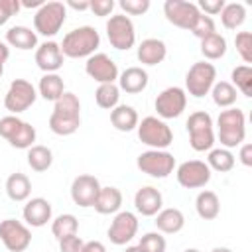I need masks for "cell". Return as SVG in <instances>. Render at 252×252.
Returning a JSON list of instances; mask_svg holds the SVG:
<instances>
[{
    "instance_id": "cell-46",
    "label": "cell",
    "mask_w": 252,
    "mask_h": 252,
    "mask_svg": "<svg viewBox=\"0 0 252 252\" xmlns=\"http://www.w3.org/2000/svg\"><path fill=\"white\" fill-rule=\"evenodd\" d=\"M197 8H199L201 14L205 12L207 16H217L224 8V0H199Z\"/></svg>"
},
{
    "instance_id": "cell-3",
    "label": "cell",
    "mask_w": 252,
    "mask_h": 252,
    "mask_svg": "<svg viewBox=\"0 0 252 252\" xmlns=\"http://www.w3.org/2000/svg\"><path fill=\"white\" fill-rule=\"evenodd\" d=\"M217 128L220 146L226 150L236 148L246 138V116L240 108H224L217 118Z\"/></svg>"
},
{
    "instance_id": "cell-9",
    "label": "cell",
    "mask_w": 252,
    "mask_h": 252,
    "mask_svg": "<svg viewBox=\"0 0 252 252\" xmlns=\"http://www.w3.org/2000/svg\"><path fill=\"white\" fill-rule=\"evenodd\" d=\"M136 165L142 173H146L150 177H156V179H163L169 173H173L175 158L167 150H148V152H142L138 156Z\"/></svg>"
},
{
    "instance_id": "cell-22",
    "label": "cell",
    "mask_w": 252,
    "mask_h": 252,
    "mask_svg": "<svg viewBox=\"0 0 252 252\" xmlns=\"http://www.w3.org/2000/svg\"><path fill=\"white\" fill-rule=\"evenodd\" d=\"M136 55H138V61L142 63V65H158V63H161L163 59H165V55H167V47H165V43L161 41V39H158V37H146V39H142V43L138 45V51H136Z\"/></svg>"
},
{
    "instance_id": "cell-17",
    "label": "cell",
    "mask_w": 252,
    "mask_h": 252,
    "mask_svg": "<svg viewBox=\"0 0 252 252\" xmlns=\"http://www.w3.org/2000/svg\"><path fill=\"white\" fill-rule=\"evenodd\" d=\"M85 71L98 85L114 83V81H118V75H120L118 73V65L106 53H94V55H91L87 59V63H85Z\"/></svg>"
},
{
    "instance_id": "cell-25",
    "label": "cell",
    "mask_w": 252,
    "mask_h": 252,
    "mask_svg": "<svg viewBox=\"0 0 252 252\" xmlns=\"http://www.w3.org/2000/svg\"><path fill=\"white\" fill-rule=\"evenodd\" d=\"M94 211L98 215H116L122 207V191L118 187H100V193L94 201Z\"/></svg>"
},
{
    "instance_id": "cell-12",
    "label": "cell",
    "mask_w": 252,
    "mask_h": 252,
    "mask_svg": "<svg viewBox=\"0 0 252 252\" xmlns=\"http://www.w3.org/2000/svg\"><path fill=\"white\" fill-rule=\"evenodd\" d=\"M156 112L161 120L177 118L187 106V93L181 87H167L156 96Z\"/></svg>"
},
{
    "instance_id": "cell-2",
    "label": "cell",
    "mask_w": 252,
    "mask_h": 252,
    "mask_svg": "<svg viewBox=\"0 0 252 252\" xmlns=\"http://www.w3.org/2000/svg\"><path fill=\"white\" fill-rule=\"evenodd\" d=\"M98 45H100V35L93 26H81L71 30L59 43L63 57H71V59H81V57L89 59L91 55H94Z\"/></svg>"
},
{
    "instance_id": "cell-52",
    "label": "cell",
    "mask_w": 252,
    "mask_h": 252,
    "mask_svg": "<svg viewBox=\"0 0 252 252\" xmlns=\"http://www.w3.org/2000/svg\"><path fill=\"white\" fill-rule=\"evenodd\" d=\"M211 252H232L230 248H226V246H215Z\"/></svg>"
},
{
    "instance_id": "cell-53",
    "label": "cell",
    "mask_w": 252,
    "mask_h": 252,
    "mask_svg": "<svg viewBox=\"0 0 252 252\" xmlns=\"http://www.w3.org/2000/svg\"><path fill=\"white\" fill-rule=\"evenodd\" d=\"M4 75V61H0V77Z\"/></svg>"
},
{
    "instance_id": "cell-32",
    "label": "cell",
    "mask_w": 252,
    "mask_h": 252,
    "mask_svg": "<svg viewBox=\"0 0 252 252\" xmlns=\"http://www.w3.org/2000/svg\"><path fill=\"white\" fill-rule=\"evenodd\" d=\"M211 96H213V102L219 108H232L236 98H238V91L228 81H219V83L213 85Z\"/></svg>"
},
{
    "instance_id": "cell-18",
    "label": "cell",
    "mask_w": 252,
    "mask_h": 252,
    "mask_svg": "<svg viewBox=\"0 0 252 252\" xmlns=\"http://www.w3.org/2000/svg\"><path fill=\"white\" fill-rule=\"evenodd\" d=\"M100 181L94 177V175H89V173H83V175H77L71 183V199L75 205L87 209V207H93L98 193H100Z\"/></svg>"
},
{
    "instance_id": "cell-33",
    "label": "cell",
    "mask_w": 252,
    "mask_h": 252,
    "mask_svg": "<svg viewBox=\"0 0 252 252\" xmlns=\"http://www.w3.org/2000/svg\"><path fill=\"white\" fill-rule=\"evenodd\" d=\"M246 20V8L240 2H230L224 4V8L220 10V22L226 30H236L244 24Z\"/></svg>"
},
{
    "instance_id": "cell-23",
    "label": "cell",
    "mask_w": 252,
    "mask_h": 252,
    "mask_svg": "<svg viewBox=\"0 0 252 252\" xmlns=\"http://www.w3.org/2000/svg\"><path fill=\"white\" fill-rule=\"evenodd\" d=\"M148 73L142 67H126L118 75V89L128 93V94H138L148 87Z\"/></svg>"
},
{
    "instance_id": "cell-20",
    "label": "cell",
    "mask_w": 252,
    "mask_h": 252,
    "mask_svg": "<svg viewBox=\"0 0 252 252\" xmlns=\"http://www.w3.org/2000/svg\"><path fill=\"white\" fill-rule=\"evenodd\" d=\"M35 65L43 73H57L63 67V53L57 41H43L35 47Z\"/></svg>"
},
{
    "instance_id": "cell-16",
    "label": "cell",
    "mask_w": 252,
    "mask_h": 252,
    "mask_svg": "<svg viewBox=\"0 0 252 252\" xmlns=\"http://www.w3.org/2000/svg\"><path fill=\"white\" fill-rule=\"evenodd\" d=\"M138 232V217L130 211H118L108 226V240L116 246L128 244Z\"/></svg>"
},
{
    "instance_id": "cell-38",
    "label": "cell",
    "mask_w": 252,
    "mask_h": 252,
    "mask_svg": "<svg viewBox=\"0 0 252 252\" xmlns=\"http://www.w3.org/2000/svg\"><path fill=\"white\" fill-rule=\"evenodd\" d=\"M232 87L240 91L244 96H252V67L250 65H238L230 73Z\"/></svg>"
},
{
    "instance_id": "cell-24",
    "label": "cell",
    "mask_w": 252,
    "mask_h": 252,
    "mask_svg": "<svg viewBox=\"0 0 252 252\" xmlns=\"http://www.w3.org/2000/svg\"><path fill=\"white\" fill-rule=\"evenodd\" d=\"M154 222L158 226V232L177 234L185 226V215L179 209H175V207H167V209H161L156 215V220Z\"/></svg>"
},
{
    "instance_id": "cell-13",
    "label": "cell",
    "mask_w": 252,
    "mask_h": 252,
    "mask_svg": "<svg viewBox=\"0 0 252 252\" xmlns=\"http://www.w3.org/2000/svg\"><path fill=\"white\" fill-rule=\"evenodd\" d=\"M0 240L10 252H24L32 244V230L16 219L0 220Z\"/></svg>"
},
{
    "instance_id": "cell-8",
    "label": "cell",
    "mask_w": 252,
    "mask_h": 252,
    "mask_svg": "<svg viewBox=\"0 0 252 252\" xmlns=\"http://www.w3.org/2000/svg\"><path fill=\"white\" fill-rule=\"evenodd\" d=\"M215 83H217V69L209 61L193 63L185 75V89L195 98H203L205 94H209Z\"/></svg>"
},
{
    "instance_id": "cell-4",
    "label": "cell",
    "mask_w": 252,
    "mask_h": 252,
    "mask_svg": "<svg viewBox=\"0 0 252 252\" xmlns=\"http://www.w3.org/2000/svg\"><path fill=\"white\" fill-rule=\"evenodd\" d=\"M187 132H189V144L195 152H209L215 144V130H213V118L205 110L191 112L187 118Z\"/></svg>"
},
{
    "instance_id": "cell-44",
    "label": "cell",
    "mask_w": 252,
    "mask_h": 252,
    "mask_svg": "<svg viewBox=\"0 0 252 252\" xmlns=\"http://www.w3.org/2000/svg\"><path fill=\"white\" fill-rule=\"evenodd\" d=\"M83 238L77 236V234H71V236H65L59 240V252H83Z\"/></svg>"
},
{
    "instance_id": "cell-48",
    "label": "cell",
    "mask_w": 252,
    "mask_h": 252,
    "mask_svg": "<svg viewBox=\"0 0 252 252\" xmlns=\"http://www.w3.org/2000/svg\"><path fill=\"white\" fill-rule=\"evenodd\" d=\"M83 252H106V246L98 240H91V242H85Z\"/></svg>"
},
{
    "instance_id": "cell-40",
    "label": "cell",
    "mask_w": 252,
    "mask_h": 252,
    "mask_svg": "<svg viewBox=\"0 0 252 252\" xmlns=\"http://www.w3.org/2000/svg\"><path fill=\"white\" fill-rule=\"evenodd\" d=\"M189 32H191L195 37H199V39H205V37H209L211 33H217V28H215V20H213L211 16H207V14H201Z\"/></svg>"
},
{
    "instance_id": "cell-28",
    "label": "cell",
    "mask_w": 252,
    "mask_h": 252,
    "mask_svg": "<svg viewBox=\"0 0 252 252\" xmlns=\"http://www.w3.org/2000/svg\"><path fill=\"white\" fill-rule=\"evenodd\" d=\"M30 193H32V181L26 173H12L8 175L6 179V195L16 201V203H22V201H28L30 199Z\"/></svg>"
},
{
    "instance_id": "cell-21",
    "label": "cell",
    "mask_w": 252,
    "mask_h": 252,
    "mask_svg": "<svg viewBox=\"0 0 252 252\" xmlns=\"http://www.w3.org/2000/svg\"><path fill=\"white\" fill-rule=\"evenodd\" d=\"M134 207L142 217H156L161 209H163V197L159 193V189L146 185L140 187L134 195Z\"/></svg>"
},
{
    "instance_id": "cell-50",
    "label": "cell",
    "mask_w": 252,
    "mask_h": 252,
    "mask_svg": "<svg viewBox=\"0 0 252 252\" xmlns=\"http://www.w3.org/2000/svg\"><path fill=\"white\" fill-rule=\"evenodd\" d=\"M45 2L43 0H26V2H20V6L24 8H41Z\"/></svg>"
},
{
    "instance_id": "cell-1",
    "label": "cell",
    "mask_w": 252,
    "mask_h": 252,
    "mask_svg": "<svg viewBox=\"0 0 252 252\" xmlns=\"http://www.w3.org/2000/svg\"><path fill=\"white\" fill-rule=\"evenodd\" d=\"M81 126V102L77 94L63 93L53 102V112L49 116V130L57 136H71Z\"/></svg>"
},
{
    "instance_id": "cell-51",
    "label": "cell",
    "mask_w": 252,
    "mask_h": 252,
    "mask_svg": "<svg viewBox=\"0 0 252 252\" xmlns=\"http://www.w3.org/2000/svg\"><path fill=\"white\" fill-rule=\"evenodd\" d=\"M126 252H146V250H144V248H140V246L136 244V246H128V248H126Z\"/></svg>"
},
{
    "instance_id": "cell-19",
    "label": "cell",
    "mask_w": 252,
    "mask_h": 252,
    "mask_svg": "<svg viewBox=\"0 0 252 252\" xmlns=\"http://www.w3.org/2000/svg\"><path fill=\"white\" fill-rule=\"evenodd\" d=\"M51 215H53V209H51V203L43 197H33V199H28V203L24 205V211H22V217L26 220L28 226H45L49 220H51Z\"/></svg>"
},
{
    "instance_id": "cell-54",
    "label": "cell",
    "mask_w": 252,
    "mask_h": 252,
    "mask_svg": "<svg viewBox=\"0 0 252 252\" xmlns=\"http://www.w3.org/2000/svg\"><path fill=\"white\" fill-rule=\"evenodd\" d=\"M183 252H201V250H197V248H187V250H183Z\"/></svg>"
},
{
    "instance_id": "cell-39",
    "label": "cell",
    "mask_w": 252,
    "mask_h": 252,
    "mask_svg": "<svg viewBox=\"0 0 252 252\" xmlns=\"http://www.w3.org/2000/svg\"><path fill=\"white\" fill-rule=\"evenodd\" d=\"M234 45H236V51L242 57V61L246 65H250L252 63V33L250 32H238L234 37Z\"/></svg>"
},
{
    "instance_id": "cell-10",
    "label": "cell",
    "mask_w": 252,
    "mask_h": 252,
    "mask_svg": "<svg viewBox=\"0 0 252 252\" xmlns=\"http://www.w3.org/2000/svg\"><path fill=\"white\" fill-rule=\"evenodd\" d=\"M106 35L114 49L128 51L136 43V30L126 14H114L106 22Z\"/></svg>"
},
{
    "instance_id": "cell-49",
    "label": "cell",
    "mask_w": 252,
    "mask_h": 252,
    "mask_svg": "<svg viewBox=\"0 0 252 252\" xmlns=\"http://www.w3.org/2000/svg\"><path fill=\"white\" fill-rule=\"evenodd\" d=\"M67 6L69 8H73V10H89V0H83V2H77V0H69L67 2Z\"/></svg>"
},
{
    "instance_id": "cell-45",
    "label": "cell",
    "mask_w": 252,
    "mask_h": 252,
    "mask_svg": "<svg viewBox=\"0 0 252 252\" xmlns=\"http://www.w3.org/2000/svg\"><path fill=\"white\" fill-rule=\"evenodd\" d=\"M89 10L94 14V16H110L112 10H114V2L112 0H91L89 2Z\"/></svg>"
},
{
    "instance_id": "cell-6",
    "label": "cell",
    "mask_w": 252,
    "mask_h": 252,
    "mask_svg": "<svg viewBox=\"0 0 252 252\" xmlns=\"http://www.w3.org/2000/svg\"><path fill=\"white\" fill-rule=\"evenodd\" d=\"M138 138L142 144H146L150 150H165L173 142L171 128L158 116H146L136 126Z\"/></svg>"
},
{
    "instance_id": "cell-29",
    "label": "cell",
    "mask_w": 252,
    "mask_h": 252,
    "mask_svg": "<svg viewBox=\"0 0 252 252\" xmlns=\"http://www.w3.org/2000/svg\"><path fill=\"white\" fill-rule=\"evenodd\" d=\"M195 209H197V215L205 220H213L219 217L220 213V201H219V195L215 191H201L195 199Z\"/></svg>"
},
{
    "instance_id": "cell-43",
    "label": "cell",
    "mask_w": 252,
    "mask_h": 252,
    "mask_svg": "<svg viewBox=\"0 0 252 252\" xmlns=\"http://www.w3.org/2000/svg\"><path fill=\"white\" fill-rule=\"evenodd\" d=\"M20 8V0H0V26H4L14 14H18Z\"/></svg>"
},
{
    "instance_id": "cell-11",
    "label": "cell",
    "mask_w": 252,
    "mask_h": 252,
    "mask_svg": "<svg viewBox=\"0 0 252 252\" xmlns=\"http://www.w3.org/2000/svg\"><path fill=\"white\" fill-rule=\"evenodd\" d=\"M35 98H37L35 87L26 79H16L8 87V93L4 96V106L10 114L18 116L20 112L28 110L35 102Z\"/></svg>"
},
{
    "instance_id": "cell-42",
    "label": "cell",
    "mask_w": 252,
    "mask_h": 252,
    "mask_svg": "<svg viewBox=\"0 0 252 252\" xmlns=\"http://www.w3.org/2000/svg\"><path fill=\"white\" fill-rule=\"evenodd\" d=\"M118 6L130 16H142L150 10V0H120Z\"/></svg>"
},
{
    "instance_id": "cell-36",
    "label": "cell",
    "mask_w": 252,
    "mask_h": 252,
    "mask_svg": "<svg viewBox=\"0 0 252 252\" xmlns=\"http://www.w3.org/2000/svg\"><path fill=\"white\" fill-rule=\"evenodd\" d=\"M94 100L100 108L104 110H112L114 106H118V100H120V89L116 83H104V85H98L96 93H94Z\"/></svg>"
},
{
    "instance_id": "cell-15",
    "label": "cell",
    "mask_w": 252,
    "mask_h": 252,
    "mask_svg": "<svg viewBox=\"0 0 252 252\" xmlns=\"http://www.w3.org/2000/svg\"><path fill=\"white\" fill-rule=\"evenodd\" d=\"M163 14L169 24L181 28V30H191L197 18L201 16L197 4L185 2V0H165L163 4Z\"/></svg>"
},
{
    "instance_id": "cell-37",
    "label": "cell",
    "mask_w": 252,
    "mask_h": 252,
    "mask_svg": "<svg viewBox=\"0 0 252 252\" xmlns=\"http://www.w3.org/2000/svg\"><path fill=\"white\" fill-rule=\"evenodd\" d=\"M77 230H79V220H77V217L71 215V213L59 215V217H55L53 222H51V232H53V236H55L57 240H61V238H65V236H71V234H77Z\"/></svg>"
},
{
    "instance_id": "cell-30",
    "label": "cell",
    "mask_w": 252,
    "mask_h": 252,
    "mask_svg": "<svg viewBox=\"0 0 252 252\" xmlns=\"http://www.w3.org/2000/svg\"><path fill=\"white\" fill-rule=\"evenodd\" d=\"M37 93H39L41 98H45V100H53V102H55V100L65 93L63 79H61L57 73H45V75L39 79Z\"/></svg>"
},
{
    "instance_id": "cell-47",
    "label": "cell",
    "mask_w": 252,
    "mask_h": 252,
    "mask_svg": "<svg viewBox=\"0 0 252 252\" xmlns=\"http://www.w3.org/2000/svg\"><path fill=\"white\" fill-rule=\"evenodd\" d=\"M238 158H240V163H242V165L250 167V165H252V144H240V154H238Z\"/></svg>"
},
{
    "instance_id": "cell-26",
    "label": "cell",
    "mask_w": 252,
    "mask_h": 252,
    "mask_svg": "<svg viewBox=\"0 0 252 252\" xmlns=\"http://www.w3.org/2000/svg\"><path fill=\"white\" fill-rule=\"evenodd\" d=\"M6 45L28 51L37 47V33L28 26H12L6 32Z\"/></svg>"
},
{
    "instance_id": "cell-34",
    "label": "cell",
    "mask_w": 252,
    "mask_h": 252,
    "mask_svg": "<svg viewBox=\"0 0 252 252\" xmlns=\"http://www.w3.org/2000/svg\"><path fill=\"white\" fill-rule=\"evenodd\" d=\"M201 53L209 61H217V59L224 57V53H226V39H224V35L211 33L209 37L201 39Z\"/></svg>"
},
{
    "instance_id": "cell-31",
    "label": "cell",
    "mask_w": 252,
    "mask_h": 252,
    "mask_svg": "<svg viewBox=\"0 0 252 252\" xmlns=\"http://www.w3.org/2000/svg\"><path fill=\"white\" fill-rule=\"evenodd\" d=\"M28 165L41 173V171H47L53 163V152L47 148V146H41V144H33L30 150H28Z\"/></svg>"
},
{
    "instance_id": "cell-35",
    "label": "cell",
    "mask_w": 252,
    "mask_h": 252,
    "mask_svg": "<svg viewBox=\"0 0 252 252\" xmlns=\"http://www.w3.org/2000/svg\"><path fill=\"white\" fill-rule=\"evenodd\" d=\"M207 165L211 167V171H220V173H226L234 167V156L230 150L226 148H215V150H209V158H207Z\"/></svg>"
},
{
    "instance_id": "cell-7",
    "label": "cell",
    "mask_w": 252,
    "mask_h": 252,
    "mask_svg": "<svg viewBox=\"0 0 252 252\" xmlns=\"http://www.w3.org/2000/svg\"><path fill=\"white\" fill-rule=\"evenodd\" d=\"M67 6L63 2H45L33 16V32L45 37H53L65 24Z\"/></svg>"
},
{
    "instance_id": "cell-41",
    "label": "cell",
    "mask_w": 252,
    "mask_h": 252,
    "mask_svg": "<svg viewBox=\"0 0 252 252\" xmlns=\"http://www.w3.org/2000/svg\"><path fill=\"white\" fill-rule=\"evenodd\" d=\"M138 246L146 252H165V238L161 236V232H146L140 238Z\"/></svg>"
},
{
    "instance_id": "cell-5",
    "label": "cell",
    "mask_w": 252,
    "mask_h": 252,
    "mask_svg": "<svg viewBox=\"0 0 252 252\" xmlns=\"http://www.w3.org/2000/svg\"><path fill=\"white\" fill-rule=\"evenodd\" d=\"M0 136L12 148L30 150L33 146V142H35L37 132L30 122H26V120H22V118H18L14 114H8V116L0 118Z\"/></svg>"
},
{
    "instance_id": "cell-27",
    "label": "cell",
    "mask_w": 252,
    "mask_h": 252,
    "mask_svg": "<svg viewBox=\"0 0 252 252\" xmlns=\"http://www.w3.org/2000/svg\"><path fill=\"white\" fill-rule=\"evenodd\" d=\"M110 122L118 132H130L138 126L140 118L134 106L130 104H118L110 110Z\"/></svg>"
},
{
    "instance_id": "cell-14",
    "label": "cell",
    "mask_w": 252,
    "mask_h": 252,
    "mask_svg": "<svg viewBox=\"0 0 252 252\" xmlns=\"http://www.w3.org/2000/svg\"><path fill=\"white\" fill-rule=\"evenodd\" d=\"M175 177L177 183L185 189H201L211 181V167L207 165V161L189 159L177 165Z\"/></svg>"
}]
</instances>
